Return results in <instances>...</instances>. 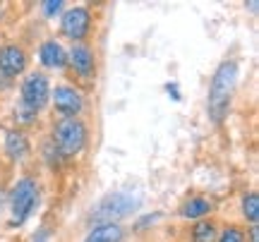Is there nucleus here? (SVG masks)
Segmentation results:
<instances>
[{
    "mask_svg": "<svg viewBox=\"0 0 259 242\" xmlns=\"http://www.w3.org/2000/svg\"><path fill=\"white\" fill-rule=\"evenodd\" d=\"M135 199L127 195H113L108 199H103L99 209L92 214L94 221H103V223H115V218H122L127 216L132 209H135Z\"/></svg>",
    "mask_w": 259,
    "mask_h": 242,
    "instance_id": "39448f33",
    "label": "nucleus"
},
{
    "mask_svg": "<svg viewBox=\"0 0 259 242\" xmlns=\"http://www.w3.org/2000/svg\"><path fill=\"white\" fill-rule=\"evenodd\" d=\"M48 89L51 86H48V79L44 75H38V72L29 75L24 79V84H22V106L19 108H24L31 115H36L48 101Z\"/></svg>",
    "mask_w": 259,
    "mask_h": 242,
    "instance_id": "20e7f679",
    "label": "nucleus"
},
{
    "mask_svg": "<svg viewBox=\"0 0 259 242\" xmlns=\"http://www.w3.org/2000/svg\"><path fill=\"white\" fill-rule=\"evenodd\" d=\"M192 242H216V225L211 221H199L192 230Z\"/></svg>",
    "mask_w": 259,
    "mask_h": 242,
    "instance_id": "4468645a",
    "label": "nucleus"
},
{
    "mask_svg": "<svg viewBox=\"0 0 259 242\" xmlns=\"http://www.w3.org/2000/svg\"><path fill=\"white\" fill-rule=\"evenodd\" d=\"M178 86L176 84H170V86H168V93H173V99H180V96H178V91H176Z\"/></svg>",
    "mask_w": 259,
    "mask_h": 242,
    "instance_id": "6ab92c4d",
    "label": "nucleus"
},
{
    "mask_svg": "<svg viewBox=\"0 0 259 242\" xmlns=\"http://www.w3.org/2000/svg\"><path fill=\"white\" fill-rule=\"evenodd\" d=\"M209 211H211V202L204 199V197H194V199L185 202L183 209H180V214L185 216V218H202V216H206Z\"/></svg>",
    "mask_w": 259,
    "mask_h": 242,
    "instance_id": "ddd939ff",
    "label": "nucleus"
},
{
    "mask_svg": "<svg viewBox=\"0 0 259 242\" xmlns=\"http://www.w3.org/2000/svg\"><path fill=\"white\" fill-rule=\"evenodd\" d=\"M38 58H41V63L46 67H65V63H67V56H65L63 46L58 43V41H46L44 46H41V51H38Z\"/></svg>",
    "mask_w": 259,
    "mask_h": 242,
    "instance_id": "1a4fd4ad",
    "label": "nucleus"
},
{
    "mask_svg": "<svg viewBox=\"0 0 259 242\" xmlns=\"http://www.w3.org/2000/svg\"><path fill=\"white\" fill-rule=\"evenodd\" d=\"M36 202H38L36 182H34L31 177L19 180L17 187H15V192H12V218H15V225H19L36 209Z\"/></svg>",
    "mask_w": 259,
    "mask_h": 242,
    "instance_id": "7ed1b4c3",
    "label": "nucleus"
},
{
    "mask_svg": "<svg viewBox=\"0 0 259 242\" xmlns=\"http://www.w3.org/2000/svg\"><path fill=\"white\" fill-rule=\"evenodd\" d=\"M53 137H56V151L58 154H63V156H74V154H79L84 149V144H87V127H84V122H79L77 118H65L56 125V132H53Z\"/></svg>",
    "mask_w": 259,
    "mask_h": 242,
    "instance_id": "f03ea898",
    "label": "nucleus"
},
{
    "mask_svg": "<svg viewBox=\"0 0 259 242\" xmlns=\"http://www.w3.org/2000/svg\"><path fill=\"white\" fill-rule=\"evenodd\" d=\"M219 242H245V235H242V230H238V228H228V230L221 235Z\"/></svg>",
    "mask_w": 259,
    "mask_h": 242,
    "instance_id": "dca6fc26",
    "label": "nucleus"
},
{
    "mask_svg": "<svg viewBox=\"0 0 259 242\" xmlns=\"http://www.w3.org/2000/svg\"><path fill=\"white\" fill-rule=\"evenodd\" d=\"M242 211H245V216H247V221L257 223V218H259V197L254 195V192L242 199Z\"/></svg>",
    "mask_w": 259,
    "mask_h": 242,
    "instance_id": "2eb2a0df",
    "label": "nucleus"
},
{
    "mask_svg": "<svg viewBox=\"0 0 259 242\" xmlns=\"http://www.w3.org/2000/svg\"><path fill=\"white\" fill-rule=\"evenodd\" d=\"M70 60H72V67L82 77H89L94 72V56L87 46H74L70 51Z\"/></svg>",
    "mask_w": 259,
    "mask_h": 242,
    "instance_id": "9d476101",
    "label": "nucleus"
},
{
    "mask_svg": "<svg viewBox=\"0 0 259 242\" xmlns=\"http://www.w3.org/2000/svg\"><path fill=\"white\" fill-rule=\"evenodd\" d=\"M5 151H8L10 159H22L27 156L29 151V141L22 132H8L5 134Z\"/></svg>",
    "mask_w": 259,
    "mask_h": 242,
    "instance_id": "f8f14e48",
    "label": "nucleus"
},
{
    "mask_svg": "<svg viewBox=\"0 0 259 242\" xmlns=\"http://www.w3.org/2000/svg\"><path fill=\"white\" fill-rule=\"evenodd\" d=\"M122 240V228L118 223H103L96 225L92 233L87 235L84 242H120Z\"/></svg>",
    "mask_w": 259,
    "mask_h": 242,
    "instance_id": "9b49d317",
    "label": "nucleus"
},
{
    "mask_svg": "<svg viewBox=\"0 0 259 242\" xmlns=\"http://www.w3.org/2000/svg\"><path fill=\"white\" fill-rule=\"evenodd\" d=\"M34 242H46V235H38V237H36Z\"/></svg>",
    "mask_w": 259,
    "mask_h": 242,
    "instance_id": "aec40b11",
    "label": "nucleus"
},
{
    "mask_svg": "<svg viewBox=\"0 0 259 242\" xmlns=\"http://www.w3.org/2000/svg\"><path fill=\"white\" fill-rule=\"evenodd\" d=\"M60 8H63V3H60V0H48V3H44V12H46V17L58 15V12H60Z\"/></svg>",
    "mask_w": 259,
    "mask_h": 242,
    "instance_id": "f3484780",
    "label": "nucleus"
},
{
    "mask_svg": "<svg viewBox=\"0 0 259 242\" xmlns=\"http://www.w3.org/2000/svg\"><path fill=\"white\" fill-rule=\"evenodd\" d=\"M235 82H238V65L233 60H228V63H223L216 70L211 82V91H209V115H211L213 122H223V118H226Z\"/></svg>",
    "mask_w": 259,
    "mask_h": 242,
    "instance_id": "f257e3e1",
    "label": "nucleus"
},
{
    "mask_svg": "<svg viewBox=\"0 0 259 242\" xmlns=\"http://www.w3.org/2000/svg\"><path fill=\"white\" fill-rule=\"evenodd\" d=\"M53 103H56V111L67 115V118H74L84 108L82 96L74 89H70V86H58L56 93H53Z\"/></svg>",
    "mask_w": 259,
    "mask_h": 242,
    "instance_id": "6e6552de",
    "label": "nucleus"
},
{
    "mask_svg": "<svg viewBox=\"0 0 259 242\" xmlns=\"http://www.w3.org/2000/svg\"><path fill=\"white\" fill-rule=\"evenodd\" d=\"M250 240H252V242H259V230H257V225H254V228L250 230Z\"/></svg>",
    "mask_w": 259,
    "mask_h": 242,
    "instance_id": "a211bd4d",
    "label": "nucleus"
},
{
    "mask_svg": "<svg viewBox=\"0 0 259 242\" xmlns=\"http://www.w3.org/2000/svg\"><path fill=\"white\" fill-rule=\"evenodd\" d=\"M27 70V56L19 46H5L0 48V75L15 77Z\"/></svg>",
    "mask_w": 259,
    "mask_h": 242,
    "instance_id": "0eeeda50",
    "label": "nucleus"
},
{
    "mask_svg": "<svg viewBox=\"0 0 259 242\" xmlns=\"http://www.w3.org/2000/svg\"><path fill=\"white\" fill-rule=\"evenodd\" d=\"M89 24H92V15L87 8H72L63 15V34L72 41H79L87 36Z\"/></svg>",
    "mask_w": 259,
    "mask_h": 242,
    "instance_id": "423d86ee",
    "label": "nucleus"
}]
</instances>
